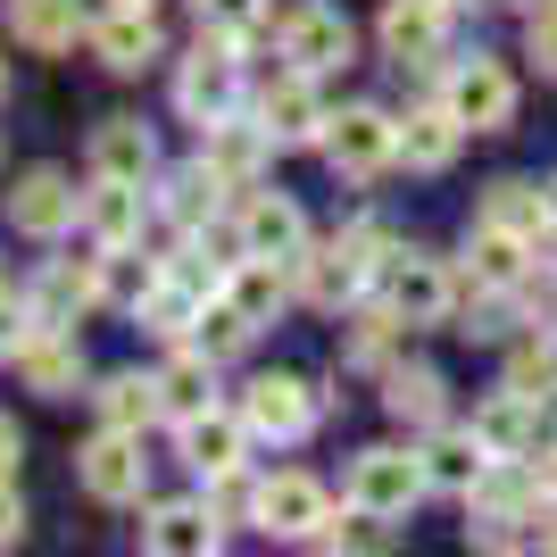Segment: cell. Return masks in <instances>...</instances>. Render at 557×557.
<instances>
[{
    "instance_id": "1f68e13d",
    "label": "cell",
    "mask_w": 557,
    "mask_h": 557,
    "mask_svg": "<svg viewBox=\"0 0 557 557\" xmlns=\"http://www.w3.org/2000/svg\"><path fill=\"white\" fill-rule=\"evenodd\" d=\"M92 300H100V258H67V267H50V275H42V308H34V317L59 325L67 308H92Z\"/></svg>"
},
{
    "instance_id": "277c9868",
    "label": "cell",
    "mask_w": 557,
    "mask_h": 557,
    "mask_svg": "<svg viewBox=\"0 0 557 557\" xmlns=\"http://www.w3.org/2000/svg\"><path fill=\"white\" fill-rule=\"evenodd\" d=\"M442 100L458 109L466 134H499V125L516 116V75L499 67V59H483V50H474V59H458V67L442 75Z\"/></svg>"
},
{
    "instance_id": "8d00e7d4",
    "label": "cell",
    "mask_w": 557,
    "mask_h": 557,
    "mask_svg": "<svg viewBox=\"0 0 557 557\" xmlns=\"http://www.w3.org/2000/svg\"><path fill=\"white\" fill-rule=\"evenodd\" d=\"M392 333H399V317H392V300H383L374 317H358V325H349L342 358H349V367H383V358H392Z\"/></svg>"
},
{
    "instance_id": "5b68a950",
    "label": "cell",
    "mask_w": 557,
    "mask_h": 557,
    "mask_svg": "<svg viewBox=\"0 0 557 557\" xmlns=\"http://www.w3.org/2000/svg\"><path fill=\"white\" fill-rule=\"evenodd\" d=\"M424 491H433V483H424V458H408V449H367V458L349 466V508L383 516V524L408 516Z\"/></svg>"
},
{
    "instance_id": "ab89813d",
    "label": "cell",
    "mask_w": 557,
    "mask_h": 557,
    "mask_svg": "<svg viewBox=\"0 0 557 557\" xmlns=\"http://www.w3.org/2000/svg\"><path fill=\"white\" fill-rule=\"evenodd\" d=\"M25 333H34V308H25L17 292H0V349H17Z\"/></svg>"
},
{
    "instance_id": "2e32d148",
    "label": "cell",
    "mask_w": 557,
    "mask_h": 557,
    "mask_svg": "<svg viewBox=\"0 0 557 557\" xmlns=\"http://www.w3.org/2000/svg\"><path fill=\"white\" fill-rule=\"evenodd\" d=\"M474 433H483V449L491 458H524V449H541V399H524V392H499L474 408Z\"/></svg>"
},
{
    "instance_id": "b9f144b4",
    "label": "cell",
    "mask_w": 557,
    "mask_h": 557,
    "mask_svg": "<svg viewBox=\"0 0 557 557\" xmlns=\"http://www.w3.org/2000/svg\"><path fill=\"white\" fill-rule=\"evenodd\" d=\"M25 541V508H17V491L0 483V549H17Z\"/></svg>"
},
{
    "instance_id": "9c48e42d",
    "label": "cell",
    "mask_w": 557,
    "mask_h": 557,
    "mask_svg": "<svg viewBox=\"0 0 557 557\" xmlns=\"http://www.w3.org/2000/svg\"><path fill=\"white\" fill-rule=\"evenodd\" d=\"M242 424H250L258 442H300L308 424H317V392H308L300 374H258L250 392H242Z\"/></svg>"
},
{
    "instance_id": "d4e9b609",
    "label": "cell",
    "mask_w": 557,
    "mask_h": 557,
    "mask_svg": "<svg viewBox=\"0 0 557 557\" xmlns=\"http://www.w3.org/2000/svg\"><path fill=\"white\" fill-rule=\"evenodd\" d=\"M84 233H92L100 250L141 242V184H109V175H92V191H84Z\"/></svg>"
},
{
    "instance_id": "f6af8a7d",
    "label": "cell",
    "mask_w": 557,
    "mask_h": 557,
    "mask_svg": "<svg viewBox=\"0 0 557 557\" xmlns=\"http://www.w3.org/2000/svg\"><path fill=\"white\" fill-rule=\"evenodd\" d=\"M549 508H557V466H549Z\"/></svg>"
},
{
    "instance_id": "4dcf8cb0",
    "label": "cell",
    "mask_w": 557,
    "mask_h": 557,
    "mask_svg": "<svg viewBox=\"0 0 557 557\" xmlns=\"http://www.w3.org/2000/svg\"><path fill=\"white\" fill-rule=\"evenodd\" d=\"M92 399H100V424H116V433H141V424L159 417V374H109Z\"/></svg>"
},
{
    "instance_id": "d6986e66",
    "label": "cell",
    "mask_w": 557,
    "mask_h": 557,
    "mask_svg": "<svg viewBox=\"0 0 557 557\" xmlns=\"http://www.w3.org/2000/svg\"><path fill=\"white\" fill-rule=\"evenodd\" d=\"M141 541L159 557H209L216 541H225V516L200 508V499H175V508H159L150 524H141Z\"/></svg>"
},
{
    "instance_id": "44dd1931",
    "label": "cell",
    "mask_w": 557,
    "mask_h": 557,
    "mask_svg": "<svg viewBox=\"0 0 557 557\" xmlns=\"http://www.w3.org/2000/svg\"><path fill=\"white\" fill-rule=\"evenodd\" d=\"M442 34H449V0H383V50H392L399 67L433 59Z\"/></svg>"
},
{
    "instance_id": "4fadbf2b",
    "label": "cell",
    "mask_w": 557,
    "mask_h": 557,
    "mask_svg": "<svg viewBox=\"0 0 557 557\" xmlns=\"http://www.w3.org/2000/svg\"><path fill=\"white\" fill-rule=\"evenodd\" d=\"M325 516H333V499H325V483H317V474H275V483H258V524H267V533L308 541Z\"/></svg>"
},
{
    "instance_id": "83f0119b",
    "label": "cell",
    "mask_w": 557,
    "mask_h": 557,
    "mask_svg": "<svg viewBox=\"0 0 557 557\" xmlns=\"http://www.w3.org/2000/svg\"><path fill=\"white\" fill-rule=\"evenodd\" d=\"M483 216H491V225H508V233H524V242H541V233H549V184L508 175V184L483 191Z\"/></svg>"
},
{
    "instance_id": "7bdbcfd3",
    "label": "cell",
    "mask_w": 557,
    "mask_h": 557,
    "mask_svg": "<svg viewBox=\"0 0 557 557\" xmlns=\"http://www.w3.org/2000/svg\"><path fill=\"white\" fill-rule=\"evenodd\" d=\"M9 474H17V424L0 417V483H9Z\"/></svg>"
},
{
    "instance_id": "60d3db41",
    "label": "cell",
    "mask_w": 557,
    "mask_h": 557,
    "mask_svg": "<svg viewBox=\"0 0 557 557\" xmlns=\"http://www.w3.org/2000/svg\"><path fill=\"white\" fill-rule=\"evenodd\" d=\"M458 333H474V342H491V333H508V308H499V292H491V300L474 308V317H466Z\"/></svg>"
},
{
    "instance_id": "30bf717a",
    "label": "cell",
    "mask_w": 557,
    "mask_h": 557,
    "mask_svg": "<svg viewBox=\"0 0 557 557\" xmlns=\"http://www.w3.org/2000/svg\"><path fill=\"white\" fill-rule=\"evenodd\" d=\"M233 100H242V59H233V42L216 34V50L200 42V59L175 75V109H184L191 125H216V116H233Z\"/></svg>"
},
{
    "instance_id": "cb8c5ba5",
    "label": "cell",
    "mask_w": 557,
    "mask_h": 557,
    "mask_svg": "<svg viewBox=\"0 0 557 557\" xmlns=\"http://www.w3.org/2000/svg\"><path fill=\"white\" fill-rule=\"evenodd\" d=\"M242 449H250V424H242V417H225V408H200V417H184V458L200 466L209 483L242 466Z\"/></svg>"
},
{
    "instance_id": "9a60e30c",
    "label": "cell",
    "mask_w": 557,
    "mask_h": 557,
    "mask_svg": "<svg viewBox=\"0 0 557 557\" xmlns=\"http://www.w3.org/2000/svg\"><path fill=\"white\" fill-rule=\"evenodd\" d=\"M75 474H84V491H92V499H141V442L109 424L100 442H84Z\"/></svg>"
},
{
    "instance_id": "52a82bcc",
    "label": "cell",
    "mask_w": 557,
    "mask_h": 557,
    "mask_svg": "<svg viewBox=\"0 0 557 557\" xmlns=\"http://www.w3.org/2000/svg\"><path fill=\"white\" fill-rule=\"evenodd\" d=\"M275 42H283V59H292V67L333 75V67L349 59V42H358V34H349L342 9H325V0H300V9H283V17H275Z\"/></svg>"
},
{
    "instance_id": "bcb514c9",
    "label": "cell",
    "mask_w": 557,
    "mask_h": 557,
    "mask_svg": "<svg viewBox=\"0 0 557 557\" xmlns=\"http://www.w3.org/2000/svg\"><path fill=\"white\" fill-rule=\"evenodd\" d=\"M116 9H150V0H116Z\"/></svg>"
},
{
    "instance_id": "d6a6232c",
    "label": "cell",
    "mask_w": 557,
    "mask_h": 557,
    "mask_svg": "<svg viewBox=\"0 0 557 557\" xmlns=\"http://www.w3.org/2000/svg\"><path fill=\"white\" fill-rule=\"evenodd\" d=\"M159 267H150V258H134V242H125V250H100V300H116V308H141L150 300V292H159Z\"/></svg>"
},
{
    "instance_id": "7402d4cb",
    "label": "cell",
    "mask_w": 557,
    "mask_h": 557,
    "mask_svg": "<svg viewBox=\"0 0 557 557\" xmlns=\"http://www.w3.org/2000/svg\"><path fill=\"white\" fill-rule=\"evenodd\" d=\"M458 141H466V125H458V109H449V100H433V109H417V116H399V159L417 166V175H442V166L458 159Z\"/></svg>"
},
{
    "instance_id": "f1b7e54d",
    "label": "cell",
    "mask_w": 557,
    "mask_h": 557,
    "mask_svg": "<svg viewBox=\"0 0 557 557\" xmlns=\"http://www.w3.org/2000/svg\"><path fill=\"white\" fill-rule=\"evenodd\" d=\"M9 34L25 50H67L84 34V17H75V0H9Z\"/></svg>"
},
{
    "instance_id": "ba28073f",
    "label": "cell",
    "mask_w": 557,
    "mask_h": 557,
    "mask_svg": "<svg viewBox=\"0 0 557 557\" xmlns=\"http://www.w3.org/2000/svg\"><path fill=\"white\" fill-rule=\"evenodd\" d=\"M250 116L267 125V141H275V150H308V141H325V100H317V75H308V67L275 75V84L258 92Z\"/></svg>"
},
{
    "instance_id": "f35d334b",
    "label": "cell",
    "mask_w": 557,
    "mask_h": 557,
    "mask_svg": "<svg viewBox=\"0 0 557 557\" xmlns=\"http://www.w3.org/2000/svg\"><path fill=\"white\" fill-rule=\"evenodd\" d=\"M524 50H533L541 75H557V0H541L533 17H524Z\"/></svg>"
},
{
    "instance_id": "8992f818",
    "label": "cell",
    "mask_w": 557,
    "mask_h": 557,
    "mask_svg": "<svg viewBox=\"0 0 557 557\" xmlns=\"http://www.w3.org/2000/svg\"><path fill=\"white\" fill-rule=\"evenodd\" d=\"M9 225L25 242H59L67 225H84V191L59 175V166H25L17 191H9Z\"/></svg>"
},
{
    "instance_id": "836d02e7",
    "label": "cell",
    "mask_w": 557,
    "mask_h": 557,
    "mask_svg": "<svg viewBox=\"0 0 557 557\" xmlns=\"http://www.w3.org/2000/svg\"><path fill=\"white\" fill-rule=\"evenodd\" d=\"M250 333H258V325L225 300V292H216V300H200V325H191V342L209 349V358H233V349H250Z\"/></svg>"
},
{
    "instance_id": "5bb4252c",
    "label": "cell",
    "mask_w": 557,
    "mask_h": 557,
    "mask_svg": "<svg viewBox=\"0 0 557 557\" xmlns=\"http://www.w3.org/2000/svg\"><path fill=\"white\" fill-rule=\"evenodd\" d=\"M150 166H159V141L141 116H100L92 125V175L109 184H150Z\"/></svg>"
},
{
    "instance_id": "7c38bea8",
    "label": "cell",
    "mask_w": 557,
    "mask_h": 557,
    "mask_svg": "<svg viewBox=\"0 0 557 557\" xmlns=\"http://www.w3.org/2000/svg\"><path fill=\"white\" fill-rule=\"evenodd\" d=\"M491 466H499V458L483 449V433H474V424H466V433L433 424V442H424V483H433V491H458V499H474Z\"/></svg>"
},
{
    "instance_id": "484cf974",
    "label": "cell",
    "mask_w": 557,
    "mask_h": 557,
    "mask_svg": "<svg viewBox=\"0 0 557 557\" xmlns=\"http://www.w3.org/2000/svg\"><path fill=\"white\" fill-rule=\"evenodd\" d=\"M92 50H100V67L141 75L150 59H159V25H150V9H109V17L92 25Z\"/></svg>"
},
{
    "instance_id": "ffe728a7",
    "label": "cell",
    "mask_w": 557,
    "mask_h": 557,
    "mask_svg": "<svg viewBox=\"0 0 557 557\" xmlns=\"http://www.w3.org/2000/svg\"><path fill=\"white\" fill-rule=\"evenodd\" d=\"M524 233L491 225V216H474V233H466V267H474V292H516L524 283Z\"/></svg>"
},
{
    "instance_id": "ac0fdd59",
    "label": "cell",
    "mask_w": 557,
    "mask_h": 557,
    "mask_svg": "<svg viewBox=\"0 0 557 557\" xmlns=\"http://www.w3.org/2000/svg\"><path fill=\"white\" fill-rule=\"evenodd\" d=\"M242 242H250L258 258H300L308 250V216L283 200V191H250L242 200Z\"/></svg>"
},
{
    "instance_id": "ee69618b",
    "label": "cell",
    "mask_w": 557,
    "mask_h": 557,
    "mask_svg": "<svg viewBox=\"0 0 557 557\" xmlns=\"http://www.w3.org/2000/svg\"><path fill=\"white\" fill-rule=\"evenodd\" d=\"M549 233H557V184H549Z\"/></svg>"
},
{
    "instance_id": "f546056e",
    "label": "cell",
    "mask_w": 557,
    "mask_h": 557,
    "mask_svg": "<svg viewBox=\"0 0 557 557\" xmlns=\"http://www.w3.org/2000/svg\"><path fill=\"white\" fill-rule=\"evenodd\" d=\"M383 408H392L399 424H442L449 383H442L433 367H392V383H383Z\"/></svg>"
},
{
    "instance_id": "3957f363",
    "label": "cell",
    "mask_w": 557,
    "mask_h": 557,
    "mask_svg": "<svg viewBox=\"0 0 557 557\" xmlns=\"http://www.w3.org/2000/svg\"><path fill=\"white\" fill-rule=\"evenodd\" d=\"M325 159H333V175H349V184H374V175L399 159V116H383V109L325 116Z\"/></svg>"
},
{
    "instance_id": "6da1fadb",
    "label": "cell",
    "mask_w": 557,
    "mask_h": 557,
    "mask_svg": "<svg viewBox=\"0 0 557 557\" xmlns=\"http://www.w3.org/2000/svg\"><path fill=\"white\" fill-rule=\"evenodd\" d=\"M383 300H392V317L408 333H417V325H449L458 275H449L433 250H392V267H383Z\"/></svg>"
},
{
    "instance_id": "7dc6e473",
    "label": "cell",
    "mask_w": 557,
    "mask_h": 557,
    "mask_svg": "<svg viewBox=\"0 0 557 557\" xmlns=\"http://www.w3.org/2000/svg\"><path fill=\"white\" fill-rule=\"evenodd\" d=\"M449 9H466V0H449Z\"/></svg>"
},
{
    "instance_id": "603a6c76",
    "label": "cell",
    "mask_w": 557,
    "mask_h": 557,
    "mask_svg": "<svg viewBox=\"0 0 557 557\" xmlns=\"http://www.w3.org/2000/svg\"><path fill=\"white\" fill-rule=\"evenodd\" d=\"M200 134H209V150H200V159L216 166V175H225L233 191H250L258 184V166H267V150H275V141H267V125H233V116H216V125H200Z\"/></svg>"
},
{
    "instance_id": "8fae6325",
    "label": "cell",
    "mask_w": 557,
    "mask_h": 557,
    "mask_svg": "<svg viewBox=\"0 0 557 557\" xmlns=\"http://www.w3.org/2000/svg\"><path fill=\"white\" fill-rule=\"evenodd\" d=\"M9 367L25 374V392L67 399L75 383H84V349H75V333H59V325H42V317H34V333L9 349Z\"/></svg>"
},
{
    "instance_id": "4316f807",
    "label": "cell",
    "mask_w": 557,
    "mask_h": 557,
    "mask_svg": "<svg viewBox=\"0 0 557 557\" xmlns=\"http://www.w3.org/2000/svg\"><path fill=\"white\" fill-rule=\"evenodd\" d=\"M159 408H166V417H200V408H216V358L200 342L175 349V358L159 367Z\"/></svg>"
},
{
    "instance_id": "e575fe53",
    "label": "cell",
    "mask_w": 557,
    "mask_h": 557,
    "mask_svg": "<svg viewBox=\"0 0 557 557\" xmlns=\"http://www.w3.org/2000/svg\"><path fill=\"white\" fill-rule=\"evenodd\" d=\"M225 175H216V166L209 159H200V166H184V175H175V191H166V209H175V216H184V225H191V216H209L216 209V200H225Z\"/></svg>"
},
{
    "instance_id": "d590c367",
    "label": "cell",
    "mask_w": 557,
    "mask_h": 557,
    "mask_svg": "<svg viewBox=\"0 0 557 557\" xmlns=\"http://www.w3.org/2000/svg\"><path fill=\"white\" fill-rule=\"evenodd\" d=\"M508 392H524V399H541V408H549V399H557V349L524 342V349L508 358Z\"/></svg>"
},
{
    "instance_id": "7a4b0ae2",
    "label": "cell",
    "mask_w": 557,
    "mask_h": 557,
    "mask_svg": "<svg viewBox=\"0 0 557 557\" xmlns=\"http://www.w3.org/2000/svg\"><path fill=\"white\" fill-rule=\"evenodd\" d=\"M374 250H383V225H358V233H342V242H325V250H300V292L317 308L358 300L374 283Z\"/></svg>"
},
{
    "instance_id": "74e56055",
    "label": "cell",
    "mask_w": 557,
    "mask_h": 557,
    "mask_svg": "<svg viewBox=\"0 0 557 557\" xmlns=\"http://www.w3.org/2000/svg\"><path fill=\"white\" fill-rule=\"evenodd\" d=\"M200 25H209V34H225V42H242V34H258V25H267V0H200Z\"/></svg>"
},
{
    "instance_id": "e0dca14e",
    "label": "cell",
    "mask_w": 557,
    "mask_h": 557,
    "mask_svg": "<svg viewBox=\"0 0 557 557\" xmlns=\"http://www.w3.org/2000/svg\"><path fill=\"white\" fill-rule=\"evenodd\" d=\"M292 275H300V258H233V275H225V300L250 317V325H267L283 300H292Z\"/></svg>"
}]
</instances>
